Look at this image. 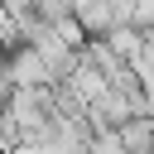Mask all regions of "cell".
I'll return each mask as SVG.
<instances>
[{"label":"cell","mask_w":154,"mask_h":154,"mask_svg":"<svg viewBox=\"0 0 154 154\" xmlns=\"http://www.w3.org/2000/svg\"><path fill=\"white\" fill-rule=\"evenodd\" d=\"M130 24H135L140 34H154V0H135V10H130Z\"/></svg>","instance_id":"obj_1"}]
</instances>
